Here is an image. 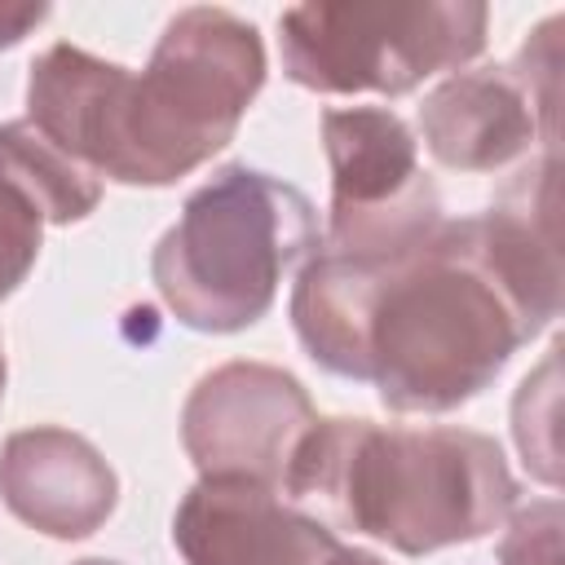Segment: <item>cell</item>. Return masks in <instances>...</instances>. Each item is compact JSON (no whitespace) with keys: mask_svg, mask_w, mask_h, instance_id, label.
I'll return each mask as SVG.
<instances>
[{"mask_svg":"<svg viewBox=\"0 0 565 565\" xmlns=\"http://www.w3.org/2000/svg\"><path fill=\"white\" fill-rule=\"evenodd\" d=\"M552 207L556 154H543L490 212L441 221L406 256L313 252L291 291L305 353L331 375L375 384L397 415L472 402L561 313Z\"/></svg>","mask_w":565,"mask_h":565,"instance_id":"1","label":"cell"},{"mask_svg":"<svg viewBox=\"0 0 565 565\" xmlns=\"http://www.w3.org/2000/svg\"><path fill=\"white\" fill-rule=\"evenodd\" d=\"M260 84V31L194 4L168 18L141 75L66 40L44 49L26 79V119L93 177L172 185L234 141Z\"/></svg>","mask_w":565,"mask_h":565,"instance_id":"2","label":"cell"},{"mask_svg":"<svg viewBox=\"0 0 565 565\" xmlns=\"http://www.w3.org/2000/svg\"><path fill=\"white\" fill-rule=\"evenodd\" d=\"M516 494L494 437L371 419H318L282 486L287 503H313L335 530L366 534L402 556L486 539Z\"/></svg>","mask_w":565,"mask_h":565,"instance_id":"3","label":"cell"},{"mask_svg":"<svg viewBox=\"0 0 565 565\" xmlns=\"http://www.w3.org/2000/svg\"><path fill=\"white\" fill-rule=\"evenodd\" d=\"M322 243L313 203L247 163H225L203 181L150 256V278L190 331H247L278 296L287 269Z\"/></svg>","mask_w":565,"mask_h":565,"instance_id":"4","label":"cell"},{"mask_svg":"<svg viewBox=\"0 0 565 565\" xmlns=\"http://www.w3.org/2000/svg\"><path fill=\"white\" fill-rule=\"evenodd\" d=\"M490 9L437 4H291L278 13L282 75L313 93L402 97L486 49Z\"/></svg>","mask_w":565,"mask_h":565,"instance_id":"5","label":"cell"},{"mask_svg":"<svg viewBox=\"0 0 565 565\" xmlns=\"http://www.w3.org/2000/svg\"><path fill=\"white\" fill-rule=\"evenodd\" d=\"M331 168V216L318 252L393 260L437 234L441 194L419 168L411 124L388 106H344L322 115Z\"/></svg>","mask_w":565,"mask_h":565,"instance_id":"6","label":"cell"},{"mask_svg":"<svg viewBox=\"0 0 565 565\" xmlns=\"http://www.w3.org/2000/svg\"><path fill=\"white\" fill-rule=\"evenodd\" d=\"M556 18L508 66L455 71L419 106L428 154L455 172H499L539 141L556 150Z\"/></svg>","mask_w":565,"mask_h":565,"instance_id":"7","label":"cell"},{"mask_svg":"<svg viewBox=\"0 0 565 565\" xmlns=\"http://www.w3.org/2000/svg\"><path fill=\"white\" fill-rule=\"evenodd\" d=\"M313 424L318 411L291 371L225 362L190 388L181 406V446L199 477H243L282 494Z\"/></svg>","mask_w":565,"mask_h":565,"instance_id":"8","label":"cell"},{"mask_svg":"<svg viewBox=\"0 0 565 565\" xmlns=\"http://www.w3.org/2000/svg\"><path fill=\"white\" fill-rule=\"evenodd\" d=\"M185 565H322L340 539L278 490L243 477H199L172 516Z\"/></svg>","mask_w":565,"mask_h":565,"instance_id":"9","label":"cell"},{"mask_svg":"<svg viewBox=\"0 0 565 565\" xmlns=\"http://www.w3.org/2000/svg\"><path fill=\"white\" fill-rule=\"evenodd\" d=\"M0 499L22 525L49 539H88L115 512L119 477L88 437L40 424L4 437Z\"/></svg>","mask_w":565,"mask_h":565,"instance_id":"10","label":"cell"},{"mask_svg":"<svg viewBox=\"0 0 565 565\" xmlns=\"http://www.w3.org/2000/svg\"><path fill=\"white\" fill-rule=\"evenodd\" d=\"M0 172L40 207L44 225L84 221L102 203V177L53 146L31 119L0 124Z\"/></svg>","mask_w":565,"mask_h":565,"instance_id":"11","label":"cell"},{"mask_svg":"<svg viewBox=\"0 0 565 565\" xmlns=\"http://www.w3.org/2000/svg\"><path fill=\"white\" fill-rule=\"evenodd\" d=\"M40 238H44L40 207L0 172V300L13 296L35 269Z\"/></svg>","mask_w":565,"mask_h":565,"instance_id":"12","label":"cell"},{"mask_svg":"<svg viewBox=\"0 0 565 565\" xmlns=\"http://www.w3.org/2000/svg\"><path fill=\"white\" fill-rule=\"evenodd\" d=\"M561 503L543 499L512 516V530L499 547V565H556L561 561Z\"/></svg>","mask_w":565,"mask_h":565,"instance_id":"13","label":"cell"},{"mask_svg":"<svg viewBox=\"0 0 565 565\" xmlns=\"http://www.w3.org/2000/svg\"><path fill=\"white\" fill-rule=\"evenodd\" d=\"M44 18H49V4H0V49H13Z\"/></svg>","mask_w":565,"mask_h":565,"instance_id":"14","label":"cell"},{"mask_svg":"<svg viewBox=\"0 0 565 565\" xmlns=\"http://www.w3.org/2000/svg\"><path fill=\"white\" fill-rule=\"evenodd\" d=\"M322 565H384V561L371 556V552H362V547H344V543H340Z\"/></svg>","mask_w":565,"mask_h":565,"instance_id":"15","label":"cell"},{"mask_svg":"<svg viewBox=\"0 0 565 565\" xmlns=\"http://www.w3.org/2000/svg\"><path fill=\"white\" fill-rule=\"evenodd\" d=\"M75 565H119V561H102V556H88V561H75Z\"/></svg>","mask_w":565,"mask_h":565,"instance_id":"16","label":"cell"},{"mask_svg":"<svg viewBox=\"0 0 565 565\" xmlns=\"http://www.w3.org/2000/svg\"><path fill=\"white\" fill-rule=\"evenodd\" d=\"M0 397H4V344H0Z\"/></svg>","mask_w":565,"mask_h":565,"instance_id":"17","label":"cell"}]
</instances>
